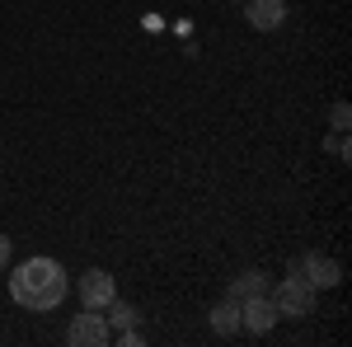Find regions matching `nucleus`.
Wrapping results in <instances>:
<instances>
[{"label": "nucleus", "instance_id": "obj_11", "mask_svg": "<svg viewBox=\"0 0 352 347\" xmlns=\"http://www.w3.org/2000/svg\"><path fill=\"white\" fill-rule=\"evenodd\" d=\"M329 122H333V127H338V132H348V122H352V108L343 104V99H338V104L329 108Z\"/></svg>", "mask_w": 352, "mask_h": 347}, {"label": "nucleus", "instance_id": "obj_2", "mask_svg": "<svg viewBox=\"0 0 352 347\" xmlns=\"http://www.w3.org/2000/svg\"><path fill=\"white\" fill-rule=\"evenodd\" d=\"M268 295H272V305H277V315H287V320H305L315 310V287L300 272H287Z\"/></svg>", "mask_w": 352, "mask_h": 347}, {"label": "nucleus", "instance_id": "obj_12", "mask_svg": "<svg viewBox=\"0 0 352 347\" xmlns=\"http://www.w3.org/2000/svg\"><path fill=\"white\" fill-rule=\"evenodd\" d=\"M10 263H14V244H10V235L0 230V272H5Z\"/></svg>", "mask_w": 352, "mask_h": 347}, {"label": "nucleus", "instance_id": "obj_5", "mask_svg": "<svg viewBox=\"0 0 352 347\" xmlns=\"http://www.w3.org/2000/svg\"><path fill=\"white\" fill-rule=\"evenodd\" d=\"M113 333H109V320H104V310H85L76 320L66 324V343L71 347H104Z\"/></svg>", "mask_w": 352, "mask_h": 347}, {"label": "nucleus", "instance_id": "obj_9", "mask_svg": "<svg viewBox=\"0 0 352 347\" xmlns=\"http://www.w3.org/2000/svg\"><path fill=\"white\" fill-rule=\"evenodd\" d=\"M207 320H212V328H217L221 338H230V333H240V305H235V300H221Z\"/></svg>", "mask_w": 352, "mask_h": 347}, {"label": "nucleus", "instance_id": "obj_4", "mask_svg": "<svg viewBox=\"0 0 352 347\" xmlns=\"http://www.w3.org/2000/svg\"><path fill=\"white\" fill-rule=\"evenodd\" d=\"M76 295H80L85 310H104L113 295H118V277L104 272V267H89V272H80V282H76Z\"/></svg>", "mask_w": 352, "mask_h": 347}, {"label": "nucleus", "instance_id": "obj_8", "mask_svg": "<svg viewBox=\"0 0 352 347\" xmlns=\"http://www.w3.org/2000/svg\"><path fill=\"white\" fill-rule=\"evenodd\" d=\"M268 272H240L235 282H230V291H226V300H235V305H244V300H254V295H268Z\"/></svg>", "mask_w": 352, "mask_h": 347}, {"label": "nucleus", "instance_id": "obj_14", "mask_svg": "<svg viewBox=\"0 0 352 347\" xmlns=\"http://www.w3.org/2000/svg\"><path fill=\"white\" fill-rule=\"evenodd\" d=\"M240 5H244V0H240Z\"/></svg>", "mask_w": 352, "mask_h": 347}, {"label": "nucleus", "instance_id": "obj_3", "mask_svg": "<svg viewBox=\"0 0 352 347\" xmlns=\"http://www.w3.org/2000/svg\"><path fill=\"white\" fill-rule=\"evenodd\" d=\"M287 272H300L315 291H320V287L329 291V287H338V282H343V263H338V258H329V254H315V249H310V254H300V258H292Z\"/></svg>", "mask_w": 352, "mask_h": 347}, {"label": "nucleus", "instance_id": "obj_7", "mask_svg": "<svg viewBox=\"0 0 352 347\" xmlns=\"http://www.w3.org/2000/svg\"><path fill=\"white\" fill-rule=\"evenodd\" d=\"M244 19L258 33H272L287 24V0H244Z\"/></svg>", "mask_w": 352, "mask_h": 347}, {"label": "nucleus", "instance_id": "obj_6", "mask_svg": "<svg viewBox=\"0 0 352 347\" xmlns=\"http://www.w3.org/2000/svg\"><path fill=\"white\" fill-rule=\"evenodd\" d=\"M277 320H282V315H277L272 295H254V300H244V305H240V328H244V333H268Z\"/></svg>", "mask_w": 352, "mask_h": 347}, {"label": "nucleus", "instance_id": "obj_10", "mask_svg": "<svg viewBox=\"0 0 352 347\" xmlns=\"http://www.w3.org/2000/svg\"><path fill=\"white\" fill-rule=\"evenodd\" d=\"M104 320H109L118 333H122V328H136V305H127V300H118V295H113L109 305H104Z\"/></svg>", "mask_w": 352, "mask_h": 347}, {"label": "nucleus", "instance_id": "obj_1", "mask_svg": "<svg viewBox=\"0 0 352 347\" xmlns=\"http://www.w3.org/2000/svg\"><path fill=\"white\" fill-rule=\"evenodd\" d=\"M71 291V282H66V267L47 258V254H38V258H24V263L10 272V295H14V305H24L33 315H52L61 310V300Z\"/></svg>", "mask_w": 352, "mask_h": 347}, {"label": "nucleus", "instance_id": "obj_13", "mask_svg": "<svg viewBox=\"0 0 352 347\" xmlns=\"http://www.w3.org/2000/svg\"><path fill=\"white\" fill-rule=\"evenodd\" d=\"M329 150H333V155H343V160H348V136L338 132V136H333V141H329Z\"/></svg>", "mask_w": 352, "mask_h": 347}]
</instances>
